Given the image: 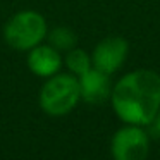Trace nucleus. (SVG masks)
<instances>
[{"label": "nucleus", "mask_w": 160, "mask_h": 160, "mask_svg": "<svg viewBox=\"0 0 160 160\" xmlns=\"http://www.w3.org/2000/svg\"><path fill=\"white\" fill-rule=\"evenodd\" d=\"M110 103L124 124H152L160 110V74L153 69H134L112 84Z\"/></svg>", "instance_id": "1"}, {"label": "nucleus", "mask_w": 160, "mask_h": 160, "mask_svg": "<svg viewBox=\"0 0 160 160\" xmlns=\"http://www.w3.org/2000/svg\"><path fill=\"white\" fill-rule=\"evenodd\" d=\"M40 107L50 117H64L71 114L81 102L79 81L71 72H57L47 78L40 90Z\"/></svg>", "instance_id": "2"}, {"label": "nucleus", "mask_w": 160, "mask_h": 160, "mask_svg": "<svg viewBox=\"0 0 160 160\" xmlns=\"http://www.w3.org/2000/svg\"><path fill=\"white\" fill-rule=\"evenodd\" d=\"M48 33L47 21L36 11H21L7 21L4 28V40L11 48L28 52L43 43Z\"/></svg>", "instance_id": "3"}, {"label": "nucleus", "mask_w": 160, "mask_h": 160, "mask_svg": "<svg viewBox=\"0 0 160 160\" xmlns=\"http://www.w3.org/2000/svg\"><path fill=\"white\" fill-rule=\"evenodd\" d=\"M150 153V136L143 126L124 124L114 132L110 155L114 160H146Z\"/></svg>", "instance_id": "4"}, {"label": "nucleus", "mask_w": 160, "mask_h": 160, "mask_svg": "<svg viewBox=\"0 0 160 160\" xmlns=\"http://www.w3.org/2000/svg\"><path fill=\"white\" fill-rule=\"evenodd\" d=\"M129 53V43L122 36H107L97 43L91 53L93 67L112 76L122 67Z\"/></svg>", "instance_id": "5"}, {"label": "nucleus", "mask_w": 160, "mask_h": 160, "mask_svg": "<svg viewBox=\"0 0 160 160\" xmlns=\"http://www.w3.org/2000/svg\"><path fill=\"white\" fill-rule=\"evenodd\" d=\"M78 81H79V93L83 102L90 105H100L103 102L110 100L112 81L108 74L91 67L90 71L81 74Z\"/></svg>", "instance_id": "6"}, {"label": "nucleus", "mask_w": 160, "mask_h": 160, "mask_svg": "<svg viewBox=\"0 0 160 160\" xmlns=\"http://www.w3.org/2000/svg\"><path fill=\"white\" fill-rule=\"evenodd\" d=\"M28 67L35 76L38 78H50L53 74L60 72L64 66V59L60 57V52L53 48L52 45H40L28 50Z\"/></svg>", "instance_id": "7"}, {"label": "nucleus", "mask_w": 160, "mask_h": 160, "mask_svg": "<svg viewBox=\"0 0 160 160\" xmlns=\"http://www.w3.org/2000/svg\"><path fill=\"white\" fill-rule=\"evenodd\" d=\"M64 66L67 67L71 74H74L76 78H79L81 74H84L86 71H90L93 67L91 62V55L83 48H71L67 52V55L64 57Z\"/></svg>", "instance_id": "8"}, {"label": "nucleus", "mask_w": 160, "mask_h": 160, "mask_svg": "<svg viewBox=\"0 0 160 160\" xmlns=\"http://www.w3.org/2000/svg\"><path fill=\"white\" fill-rule=\"evenodd\" d=\"M47 38H48L50 45L53 48H57L59 52H69L71 48H74L78 45L76 33L67 26H57V28L50 29L47 33Z\"/></svg>", "instance_id": "9"}, {"label": "nucleus", "mask_w": 160, "mask_h": 160, "mask_svg": "<svg viewBox=\"0 0 160 160\" xmlns=\"http://www.w3.org/2000/svg\"><path fill=\"white\" fill-rule=\"evenodd\" d=\"M152 129H153V132H155L157 136H160V110L157 112V115H155V119L152 121Z\"/></svg>", "instance_id": "10"}]
</instances>
